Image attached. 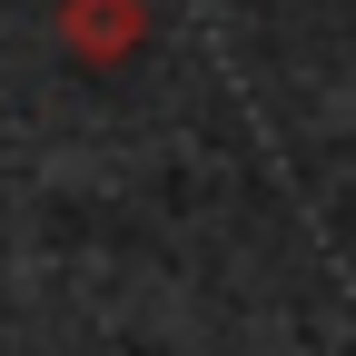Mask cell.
<instances>
[{"mask_svg":"<svg viewBox=\"0 0 356 356\" xmlns=\"http://www.w3.org/2000/svg\"><path fill=\"white\" fill-rule=\"evenodd\" d=\"M149 40V0H60V50L89 70H119Z\"/></svg>","mask_w":356,"mask_h":356,"instance_id":"1","label":"cell"}]
</instances>
